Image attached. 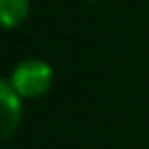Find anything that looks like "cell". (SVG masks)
<instances>
[{
    "label": "cell",
    "instance_id": "3957f363",
    "mask_svg": "<svg viewBox=\"0 0 149 149\" xmlns=\"http://www.w3.org/2000/svg\"><path fill=\"white\" fill-rule=\"evenodd\" d=\"M29 15V0H0V18L7 29L20 26Z\"/></svg>",
    "mask_w": 149,
    "mask_h": 149
},
{
    "label": "cell",
    "instance_id": "7a4b0ae2",
    "mask_svg": "<svg viewBox=\"0 0 149 149\" xmlns=\"http://www.w3.org/2000/svg\"><path fill=\"white\" fill-rule=\"evenodd\" d=\"M20 99L22 97L13 90L9 79L0 81V136L2 138H9L20 123V114H22Z\"/></svg>",
    "mask_w": 149,
    "mask_h": 149
},
{
    "label": "cell",
    "instance_id": "6da1fadb",
    "mask_svg": "<svg viewBox=\"0 0 149 149\" xmlns=\"http://www.w3.org/2000/svg\"><path fill=\"white\" fill-rule=\"evenodd\" d=\"M9 84L22 99H37L48 92L53 84V68L42 59H26L13 68Z\"/></svg>",
    "mask_w": 149,
    "mask_h": 149
}]
</instances>
